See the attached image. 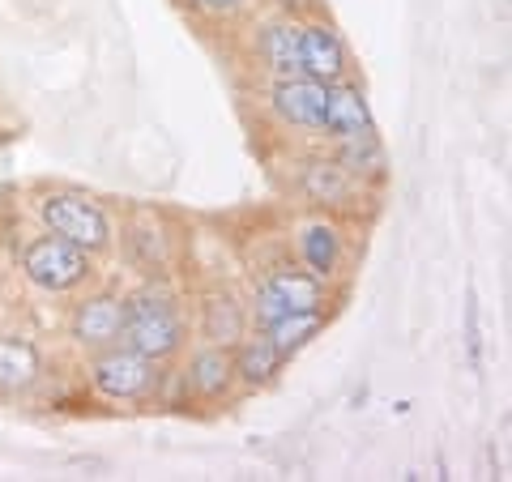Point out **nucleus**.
<instances>
[{
  "label": "nucleus",
  "mask_w": 512,
  "mask_h": 482,
  "mask_svg": "<svg viewBox=\"0 0 512 482\" xmlns=\"http://www.w3.org/2000/svg\"><path fill=\"white\" fill-rule=\"evenodd\" d=\"M329 154L338 158L363 188H380L384 180H389V154H384V141H380L376 128H363V133H355V137L333 141Z\"/></svg>",
  "instance_id": "a211bd4d"
},
{
  "label": "nucleus",
  "mask_w": 512,
  "mask_h": 482,
  "mask_svg": "<svg viewBox=\"0 0 512 482\" xmlns=\"http://www.w3.org/2000/svg\"><path fill=\"white\" fill-rule=\"evenodd\" d=\"M466 359H470V372H483V312H478V291L474 282L466 286Z\"/></svg>",
  "instance_id": "aec40b11"
},
{
  "label": "nucleus",
  "mask_w": 512,
  "mask_h": 482,
  "mask_svg": "<svg viewBox=\"0 0 512 482\" xmlns=\"http://www.w3.org/2000/svg\"><path fill=\"white\" fill-rule=\"evenodd\" d=\"M124 329V291L120 286H86L77 291L69 316H64V337L77 355H94L103 346H116Z\"/></svg>",
  "instance_id": "0eeeda50"
},
{
  "label": "nucleus",
  "mask_w": 512,
  "mask_h": 482,
  "mask_svg": "<svg viewBox=\"0 0 512 482\" xmlns=\"http://www.w3.org/2000/svg\"><path fill=\"white\" fill-rule=\"evenodd\" d=\"M295 192L303 205L316 214H333V218H355L367 201L372 188H363L329 150H308L295 163Z\"/></svg>",
  "instance_id": "423d86ee"
},
{
  "label": "nucleus",
  "mask_w": 512,
  "mask_h": 482,
  "mask_svg": "<svg viewBox=\"0 0 512 482\" xmlns=\"http://www.w3.org/2000/svg\"><path fill=\"white\" fill-rule=\"evenodd\" d=\"M158 367L163 363H150L146 355H137L133 346H103L86 355L82 372L94 397L111 401V406H150L154 401V384H158Z\"/></svg>",
  "instance_id": "39448f33"
},
{
  "label": "nucleus",
  "mask_w": 512,
  "mask_h": 482,
  "mask_svg": "<svg viewBox=\"0 0 512 482\" xmlns=\"http://www.w3.org/2000/svg\"><path fill=\"white\" fill-rule=\"evenodd\" d=\"M329 303H333L329 282H320L316 273H308L295 261H282L274 269H265L261 282L252 286L248 320H252V329H265L282 312H329Z\"/></svg>",
  "instance_id": "20e7f679"
},
{
  "label": "nucleus",
  "mask_w": 512,
  "mask_h": 482,
  "mask_svg": "<svg viewBox=\"0 0 512 482\" xmlns=\"http://www.w3.org/2000/svg\"><path fill=\"white\" fill-rule=\"evenodd\" d=\"M248 56L269 82L274 77H299V18L291 13H265L248 30Z\"/></svg>",
  "instance_id": "9b49d317"
},
{
  "label": "nucleus",
  "mask_w": 512,
  "mask_h": 482,
  "mask_svg": "<svg viewBox=\"0 0 512 482\" xmlns=\"http://www.w3.org/2000/svg\"><path fill=\"white\" fill-rule=\"evenodd\" d=\"M18 273L35 286L39 295H77V291H86V286L99 278L94 256L86 248L69 244V239L52 235V231H39V235L22 239Z\"/></svg>",
  "instance_id": "7ed1b4c3"
},
{
  "label": "nucleus",
  "mask_w": 512,
  "mask_h": 482,
  "mask_svg": "<svg viewBox=\"0 0 512 482\" xmlns=\"http://www.w3.org/2000/svg\"><path fill=\"white\" fill-rule=\"evenodd\" d=\"M299 73L312 77V82H342V77H350L346 39L320 13L299 18Z\"/></svg>",
  "instance_id": "ddd939ff"
},
{
  "label": "nucleus",
  "mask_w": 512,
  "mask_h": 482,
  "mask_svg": "<svg viewBox=\"0 0 512 482\" xmlns=\"http://www.w3.org/2000/svg\"><path fill=\"white\" fill-rule=\"evenodd\" d=\"M291 244H295V265H303L308 273H316L320 282H338L342 273H346V256H350V244H346V227H342V218H333V214H308L295 227L291 235Z\"/></svg>",
  "instance_id": "1a4fd4ad"
},
{
  "label": "nucleus",
  "mask_w": 512,
  "mask_h": 482,
  "mask_svg": "<svg viewBox=\"0 0 512 482\" xmlns=\"http://www.w3.org/2000/svg\"><path fill=\"white\" fill-rule=\"evenodd\" d=\"M35 218L39 231L69 239L90 256H103L116 244V222H111L107 205L82 188H43L35 197Z\"/></svg>",
  "instance_id": "f03ea898"
},
{
  "label": "nucleus",
  "mask_w": 512,
  "mask_h": 482,
  "mask_svg": "<svg viewBox=\"0 0 512 482\" xmlns=\"http://www.w3.org/2000/svg\"><path fill=\"white\" fill-rule=\"evenodd\" d=\"M231 363H235V384H239V389H244V393H261V389H269V384L286 372V363H291V359H286L261 329H248L231 346Z\"/></svg>",
  "instance_id": "f3484780"
},
{
  "label": "nucleus",
  "mask_w": 512,
  "mask_h": 482,
  "mask_svg": "<svg viewBox=\"0 0 512 482\" xmlns=\"http://www.w3.org/2000/svg\"><path fill=\"white\" fill-rule=\"evenodd\" d=\"M120 252L141 278H167L175 265V231L158 210L128 214L120 227Z\"/></svg>",
  "instance_id": "9d476101"
},
{
  "label": "nucleus",
  "mask_w": 512,
  "mask_h": 482,
  "mask_svg": "<svg viewBox=\"0 0 512 482\" xmlns=\"http://www.w3.org/2000/svg\"><path fill=\"white\" fill-rule=\"evenodd\" d=\"M325 94L329 82H312V77H274L265 82V116L286 133H303L320 141V120H325Z\"/></svg>",
  "instance_id": "6e6552de"
},
{
  "label": "nucleus",
  "mask_w": 512,
  "mask_h": 482,
  "mask_svg": "<svg viewBox=\"0 0 512 482\" xmlns=\"http://www.w3.org/2000/svg\"><path fill=\"white\" fill-rule=\"evenodd\" d=\"M188 320H192L197 342H214V346H235L252 329L248 299H239L231 286H205V291H197Z\"/></svg>",
  "instance_id": "f8f14e48"
},
{
  "label": "nucleus",
  "mask_w": 512,
  "mask_h": 482,
  "mask_svg": "<svg viewBox=\"0 0 512 482\" xmlns=\"http://www.w3.org/2000/svg\"><path fill=\"white\" fill-rule=\"evenodd\" d=\"M43 376H47L43 350L26 333H0V397L18 401L35 393Z\"/></svg>",
  "instance_id": "dca6fc26"
},
{
  "label": "nucleus",
  "mask_w": 512,
  "mask_h": 482,
  "mask_svg": "<svg viewBox=\"0 0 512 482\" xmlns=\"http://www.w3.org/2000/svg\"><path fill=\"white\" fill-rule=\"evenodd\" d=\"M184 384L192 401H227L239 384H235V363H231V346H214V342H197L188 350V363L180 367Z\"/></svg>",
  "instance_id": "4468645a"
},
{
  "label": "nucleus",
  "mask_w": 512,
  "mask_h": 482,
  "mask_svg": "<svg viewBox=\"0 0 512 482\" xmlns=\"http://www.w3.org/2000/svg\"><path fill=\"white\" fill-rule=\"evenodd\" d=\"M363 128H376L372 120V103H367V90L355 77H342V82H329L325 94V120H320V141L333 146L342 137H355Z\"/></svg>",
  "instance_id": "2eb2a0df"
},
{
  "label": "nucleus",
  "mask_w": 512,
  "mask_h": 482,
  "mask_svg": "<svg viewBox=\"0 0 512 482\" xmlns=\"http://www.w3.org/2000/svg\"><path fill=\"white\" fill-rule=\"evenodd\" d=\"M329 329V312H282L261 329L286 359H295L299 350H308L320 333Z\"/></svg>",
  "instance_id": "6ab92c4d"
},
{
  "label": "nucleus",
  "mask_w": 512,
  "mask_h": 482,
  "mask_svg": "<svg viewBox=\"0 0 512 482\" xmlns=\"http://www.w3.org/2000/svg\"><path fill=\"white\" fill-rule=\"evenodd\" d=\"M184 9H192L197 18H210V22H235V18H248V13L261 5V0H180Z\"/></svg>",
  "instance_id": "412c9836"
},
{
  "label": "nucleus",
  "mask_w": 512,
  "mask_h": 482,
  "mask_svg": "<svg viewBox=\"0 0 512 482\" xmlns=\"http://www.w3.org/2000/svg\"><path fill=\"white\" fill-rule=\"evenodd\" d=\"M192 320L184 299L163 278H146L133 291H124V329L120 342L133 346L150 363H175L188 346Z\"/></svg>",
  "instance_id": "f257e3e1"
}]
</instances>
